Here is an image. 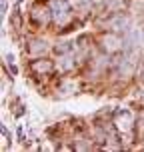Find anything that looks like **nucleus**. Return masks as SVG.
Returning a JSON list of instances; mask_svg holds the SVG:
<instances>
[{
	"label": "nucleus",
	"mask_w": 144,
	"mask_h": 152,
	"mask_svg": "<svg viewBox=\"0 0 144 152\" xmlns=\"http://www.w3.org/2000/svg\"><path fill=\"white\" fill-rule=\"evenodd\" d=\"M48 8H50L54 22L58 26H64L70 20V2L68 0H50Z\"/></svg>",
	"instance_id": "f257e3e1"
},
{
	"label": "nucleus",
	"mask_w": 144,
	"mask_h": 152,
	"mask_svg": "<svg viewBox=\"0 0 144 152\" xmlns=\"http://www.w3.org/2000/svg\"><path fill=\"white\" fill-rule=\"evenodd\" d=\"M102 48L106 52H118V50H124V40H122L118 34L114 32H108L102 36Z\"/></svg>",
	"instance_id": "f03ea898"
},
{
	"label": "nucleus",
	"mask_w": 144,
	"mask_h": 152,
	"mask_svg": "<svg viewBox=\"0 0 144 152\" xmlns=\"http://www.w3.org/2000/svg\"><path fill=\"white\" fill-rule=\"evenodd\" d=\"M50 8L46 10V8H40V6H36V8H32V12H30V18H32V22H36V24H48V20H50Z\"/></svg>",
	"instance_id": "7ed1b4c3"
},
{
	"label": "nucleus",
	"mask_w": 144,
	"mask_h": 152,
	"mask_svg": "<svg viewBox=\"0 0 144 152\" xmlns=\"http://www.w3.org/2000/svg\"><path fill=\"white\" fill-rule=\"evenodd\" d=\"M108 26L110 28H114V30H128V26H130V20L126 18V16H122V14H116L112 16L110 20H108Z\"/></svg>",
	"instance_id": "20e7f679"
},
{
	"label": "nucleus",
	"mask_w": 144,
	"mask_h": 152,
	"mask_svg": "<svg viewBox=\"0 0 144 152\" xmlns=\"http://www.w3.org/2000/svg\"><path fill=\"white\" fill-rule=\"evenodd\" d=\"M32 72H36V74H48V72H52V62L50 60H34L30 64Z\"/></svg>",
	"instance_id": "39448f33"
},
{
	"label": "nucleus",
	"mask_w": 144,
	"mask_h": 152,
	"mask_svg": "<svg viewBox=\"0 0 144 152\" xmlns=\"http://www.w3.org/2000/svg\"><path fill=\"white\" fill-rule=\"evenodd\" d=\"M28 52H30L32 56H40V54L48 52V42H44V40H34V42H30V46H28Z\"/></svg>",
	"instance_id": "423d86ee"
},
{
	"label": "nucleus",
	"mask_w": 144,
	"mask_h": 152,
	"mask_svg": "<svg viewBox=\"0 0 144 152\" xmlns=\"http://www.w3.org/2000/svg\"><path fill=\"white\" fill-rule=\"evenodd\" d=\"M118 128L122 132H128L132 128V118H130L128 112H118Z\"/></svg>",
	"instance_id": "0eeeda50"
},
{
	"label": "nucleus",
	"mask_w": 144,
	"mask_h": 152,
	"mask_svg": "<svg viewBox=\"0 0 144 152\" xmlns=\"http://www.w3.org/2000/svg\"><path fill=\"white\" fill-rule=\"evenodd\" d=\"M58 68H60L62 72H68V70L74 68V60H72V56H70V54H64L60 60H58Z\"/></svg>",
	"instance_id": "6e6552de"
}]
</instances>
